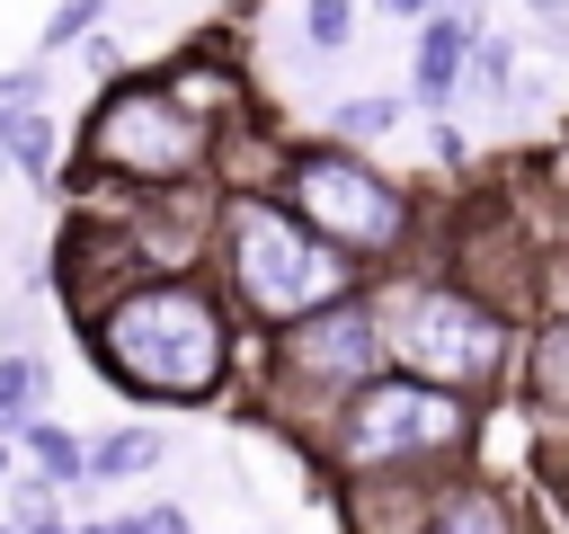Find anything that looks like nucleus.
I'll use <instances>...</instances> for the list:
<instances>
[{
    "mask_svg": "<svg viewBox=\"0 0 569 534\" xmlns=\"http://www.w3.org/2000/svg\"><path fill=\"white\" fill-rule=\"evenodd\" d=\"M160 454H169V436H160V427H116V436H98L89 481H133V472H151Z\"/></svg>",
    "mask_w": 569,
    "mask_h": 534,
    "instance_id": "12",
    "label": "nucleus"
},
{
    "mask_svg": "<svg viewBox=\"0 0 569 534\" xmlns=\"http://www.w3.org/2000/svg\"><path fill=\"white\" fill-rule=\"evenodd\" d=\"M98 160H116L133 178H187L204 160V125L169 89H124L98 107Z\"/></svg>",
    "mask_w": 569,
    "mask_h": 534,
    "instance_id": "7",
    "label": "nucleus"
},
{
    "mask_svg": "<svg viewBox=\"0 0 569 534\" xmlns=\"http://www.w3.org/2000/svg\"><path fill=\"white\" fill-rule=\"evenodd\" d=\"M373 320H382V356L391 374H418V383H445V392H489L516 347H525V320H507L480 285L462 276H400L373 294Z\"/></svg>",
    "mask_w": 569,
    "mask_h": 534,
    "instance_id": "1",
    "label": "nucleus"
},
{
    "mask_svg": "<svg viewBox=\"0 0 569 534\" xmlns=\"http://www.w3.org/2000/svg\"><path fill=\"white\" fill-rule=\"evenodd\" d=\"M516 400L542 436H569V312H542L516 347Z\"/></svg>",
    "mask_w": 569,
    "mask_h": 534,
    "instance_id": "8",
    "label": "nucleus"
},
{
    "mask_svg": "<svg viewBox=\"0 0 569 534\" xmlns=\"http://www.w3.org/2000/svg\"><path fill=\"white\" fill-rule=\"evenodd\" d=\"M36 400H44V365H36V356H0V427L27 418Z\"/></svg>",
    "mask_w": 569,
    "mask_h": 534,
    "instance_id": "16",
    "label": "nucleus"
},
{
    "mask_svg": "<svg viewBox=\"0 0 569 534\" xmlns=\"http://www.w3.org/2000/svg\"><path fill=\"white\" fill-rule=\"evenodd\" d=\"M98 356H107V374L124 392L213 400L222 392V365H231V338H222L213 294H196V285H133L98 320Z\"/></svg>",
    "mask_w": 569,
    "mask_h": 534,
    "instance_id": "3",
    "label": "nucleus"
},
{
    "mask_svg": "<svg viewBox=\"0 0 569 534\" xmlns=\"http://www.w3.org/2000/svg\"><path fill=\"white\" fill-rule=\"evenodd\" d=\"M302 44L311 53H347L356 44V0H302Z\"/></svg>",
    "mask_w": 569,
    "mask_h": 534,
    "instance_id": "15",
    "label": "nucleus"
},
{
    "mask_svg": "<svg viewBox=\"0 0 569 534\" xmlns=\"http://www.w3.org/2000/svg\"><path fill=\"white\" fill-rule=\"evenodd\" d=\"M0 472H9V436H0Z\"/></svg>",
    "mask_w": 569,
    "mask_h": 534,
    "instance_id": "23",
    "label": "nucleus"
},
{
    "mask_svg": "<svg viewBox=\"0 0 569 534\" xmlns=\"http://www.w3.org/2000/svg\"><path fill=\"white\" fill-rule=\"evenodd\" d=\"M9 160H18L27 178H44V169H53V125H44V116H18V134H9Z\"/></svg>",
    "mask_w": 569,
    "mask_h": 534,
    "instance_id": "18",
    "label": "nucleus"
},
{
    "mask_svg": "<svg viewBox=\"0 0 569 534\" xmlns=\"http://www.w3.org/2000/svg\"><path fill=\"white\" fill-rule=\"evenodd\" d=\"M27 454H36V472H44V481H89V445H80L71 427H53V418H36V427H27Z\"/></svg>",
    "mask_w": 569,
    "mask_h": 534,
    "instance_id": "14",
    "label": "nucleus"
},
{
    "mask_svg": "<svg viewBox=\"0 0 569 534\" xmlns=\"http://www.w3.org/2000/svg\"><path fill=\"white\" fill-rule=\"evenodd\" d=\"M116 534H196V525H187V507H169V498H160V507H142V516H124Z\"/></svg>",
    "mask_w": 569,
    "mask_h": 534,
    "instance_id": "20",
    "label": "nucleus"
},
{
    "mask_svg": "<svg viewBox=\"0 0 569 534\" xmlns=\"http://www.w3.org/2000/svg\"><path fill=\"white\" fill-rule=\"evenodd\" d=\"M98 9H107V0H62V9H53V27H44V53H53V44H71V36H89V27H98Z\"/></svg>",
    "mask_w": 569,
    "mask_h": 534,
    "instance_id": "19",
    "label": "nucleus"
},
{
    "mask_svg": "<svg viewBox=\"0 0 569 534\" xmlns=\"http://www.w3.org/2000/svg\"><path fill=\"white\" fill-rule=\"evenodd\" d=\"M400 116H409V98L365 89V98H338V107H329V134H338V142H373V134H391Z\"/></svg>",
    "mask_w": 569,
    "mask_h": 534,
    "instance_id": "13",
    "label": "nucleus"
},
{
    "mask_svg": "<svg viewBox=\"0 0 569 534\" xmlns=\"http://www.w3.org/2000/svg\"><path fill=\"white\" fill-rule=\"evenodd\" d=\"M382 365H391V356H382L373 294H338L329 312H311V320H293V329H284V374H293L302 392H320L329 409H347Z\"/></svg>",
    "mask_w": 569,
    "mask_h": 534,
    "instance_id": "6",
    "label": "nucleus"
},
{
    "mask_svg": "<svg viewBox=\"0 0 569 534\" xmlns=\"http://www.w3.org/2000/svg\"><path fill=\"white\" fill-rule=\"evenodd\" d=\"M382 9H391V18H418V27H427V18L445 9V0H382Z\"/></svg>",
    "mask_w": 569,
    "mask_h": 534,
    "instance_id": "21",
    "label": "nucleus"
},
{
    "mask_svg": "<svg viewBox=\"0 0 569 534\" xmlns=\"http://www.w3.org/2000/svg\"><path fill=\"white\" fill-rule=\"evenodd\" d=\"M525 18H533V27H560V18H569V0H525Z\"/></svg>",
    "mask_w": 569,
    "mask_h": 534,
    "instance_id": "22",
    "label": "nucleus"
},
{
    "mask_svg": "<svg viewBox=\"0 0 569 534\" xmlns=\"http://www.w3.org/2000/svg\"><path fill=\"white\" fill-rule=\"evenodd\" d=\"M284 205L329 240V249H347V258H391L400 240H409V196L373 169V160H356V151H302L293 169H284Z\"/></svg>",
    "mask_w": 569,
    "mask_h": 534,
    "instance_id": "5",
    "label": "nucleus"
},
{
    "mask_svg": "<svg viewBox=\"0 0 569 534\" xmlns=\"http://www.w3.org/2000/svg\"><path fill=\"white\" fill-rule=\"evenodd\" d=\"M471 436H480L471 392H445V383H418V374H373L338 409L329 454H338L347 481H462Z\"/></svg>",
    "mask_w": 569,
    "mask_h": 534,
    "instance_id": "2",
    "label": "nucleus"
},
{
    "mask_svg": "<svg viewBox=\"0 0 569 534\" xmlns=\"http://www.w3.org/2000/svg\"><path fill=\"white\" fill-rule=\"evenodd\" d=\"M489 27L480 18H462V9H436L427 27H418V53H409V98L427 107V116H445L453 98H462V71H471V44H480Z\"/></svg>",
    "mask_w": 569,
    "mask_h": 534,
    "instance_id": "9",
    "label": "nucleus"
},
{
    "mask_svg": "<svg viewBox=\"0 0 569 534\" xmlns=\"http://www.w3.org/2000/svg\"><path fill=\"white\" fill-rule=\"evenodd\" d=\"M427 534H533V516L498 481H445L436 507H427Z\"/></svg>",
    "mask_w": 569,
    "mask_h": 534,
    "instance_id": "10",
    "label": "nucleus"
},
{
    "mask_svg": "<svg viewBox=\"0 0 569 534\" xmlns=\"http://www.w3.org/2000/svg\"><path fill=\"white\" fill-rule=\"evenodd\" d=\"M231 285L258 320L293 329L311 312H329L338 294H356V258L329 249L293 205H267V196H240L231 205Z\"/></svg>",
    "mask_w": 569,
    "mask_h": 534,
    "instance_id": "4",
    "label": "nucleus"
},
{
    "mask_svg": "<svg viewBox=\"0 0 569 534\" xmlns=\"http://www.w3.org/2000/svg\"><path fill=\"white\" fill-rule=\"evenodd\" d=\"M462 98H471V107H516V36H480V44H471Z\"/></svg>",
    "mask_w": 569,
    "mask_h": 534,
    "instance_id": "11",
    "label": "nucleus"
},
{
    "mask_svg": "<svg viewBox=\"0 0 569 534\" xmlns=\"http://www.w3.org/2000/svg\"><path fill=\"white\" fill-rule=\"evenodd\" d=\"M533 490L569 516V436H542V445H533Z\"/></svg>",
    "mask_w": 569,
    "mask_h": 534,
    "instance_id": "17",
    "label": "nucleus"
}]
</instances>
